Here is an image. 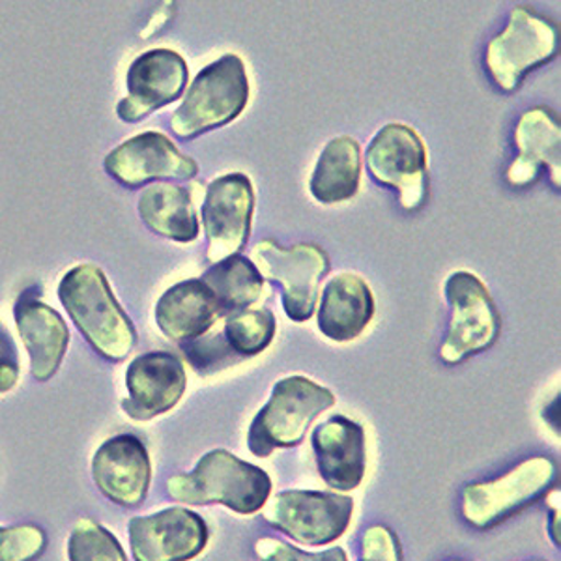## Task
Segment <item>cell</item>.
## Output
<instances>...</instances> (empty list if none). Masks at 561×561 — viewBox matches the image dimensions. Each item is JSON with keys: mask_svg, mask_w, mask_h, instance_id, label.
<instances>
[{"mask_svg": "<svg viewBox=\"0 0 561 561\" xmlns=\"http://www.w3.org/2000/svg\"><path fill=\"white\" fill-rule=\"evenodd\" d=\"M58 298L90 346L111 362H122L135 346V328L108 287L102 270L83 264L62 277Z\"/></svg>", "mask_w": 561, "mask_h": 561, "instance_id": "obj_1", "label": "cell"}, {"mask_svg": "<svg viewBox=\"0 0 561 561\" xmlns=\"http://www.w3.org/2000/svg\"><path fill=\"white\" fill-rule=\"evenodd\" d=\"M167 492L182 504H221L240 515H253L268 502L272 479L259 466L216 449L198 460L192 473L169 479Z\"/></svg>", "mask_w": 561, "mask_h": 561, "instance_id": "obj_2", "label": "cell"}, {"mask_svg": "<svg viewBox=\"0 0 561 561\" xmlns=\"http://www.w3.org/2000/svg\"><path fill=\"white\" fill-rule=\"evenodd\" d=\"M248 100V73L242 58L225 55L195 77L184 103L174 111L171 129L180 139H193L221 128L242 113Z\"/></svg>", "mask_w": 561, "mask_h": 561, "instance_id": "obj_3", "label": "cell"}, {"mask_svg": "<svg viewBox=\"0 0 561 561\" xmlns=\"http://www.w3.org/2000/svg\"><path fill=\"white\" fill-rule=\"evenodd\" d=\"M335 396L306 377L283 378L275 383L268 404L249 428L248 446L256 457H268L277 447L298 446L314 417L332 409Z\"/></svg>", "mask_w": 561, "mask_h": 561, "instance_id": "obj_4", "label": "cell"}, {"mask_svg": "<svg viewBox=\"0 0 561 561\" xmlns=\"http://www.w3.org/2000/svg\"><path fill=\"white\" fill-rule=\"evenodd\" d=\"M560 51V28L531 8H513L504 33L491 39L485 65L496 87L513 92L526 73L547 65Z\"/></svg>", "mask_w": 561, "mask_h": 561, "instance_id": "obj_5", "label": "cell"}, {"mask_svg": "<svg viewBox=\"0 0 561 561\" xmlns=\"http://www.w3.org/2000/svg\"><path fill=\"white\" fill-rule=\"evenodd\" d=\"M261 277L283 287V307L294 322L311 319L319 298V285L330 270L324 249L313 243L280 248L274 240H262L251 251Z\"/></svg>", "mask_w": 561, "mask_h": 561, "instance_id": "obj_6", "label": "cell"}, {"mask_svg": "<svg viewBox=\"0 0 561 561\" xmlns=\"http://www.w3.org/2000/svg\"><path fill=\"white\" fill-rule=\"evenodd\" d=\"M446 298L454 314L440 357L447 365H457L496 343L502 319L489 288L468 272H457L447 279Z\"/></svg>", "mask_w": 561, "mask_h": 561, "instance_id": "obj_7", "label": "cell"}, {"mask_svg": "<svg viewBox=\"0 0 561 561\" xmlns=\"http://www.w3.org/2000/svg\"><path fill=\"white\" fill-rule=\"evenodd\" d=\"M556 465L547 457L524 460L504 478L472 483L462 491V517L476 528L496 526L534 504L554 483Z\"/></svg>", "mask_w": 561, "mask_h": 561, "instance_id": "obj_8", "label": "cell"}, {"mask_svg": "<svg viewBox=\"0 0 561 561\" xmlns=\"http://www.w3.org/2000/svg\"><path fill=\"white\" fill-rule=\"evenodd\" d=\"M367 169L380 184L397 187L404 210H417L427 198V150L404 124L383 126L367 148Z\"/></svg>", "mask_w": 561, "mask_h": 561, "instance_id": "obj_9", "label": "cell"}, {"mask_svg": "<svg viewBox=\"0 0 561 561\" xmlns=\"http://www.w3.org/2000/svg\"><path fill=\"white\" fill-rule=\"evenodd\" d=\"M351 497L330 492H280L266 505L264 518L301 545H328L345 534L352 518Z\"/></svg>", "mask_w": 561, "mask_h": 561, "instance_id": "obj_10", "label": "cell"}, {"mask_svg": "<svg viewBox=\"0 0 561 561\" xmlns=\"http://www.w3.org/2000/svg\"><path fill=\"white\" fill-rule=\"evenodd\" d=\"M253 208L255 193L248 176L227 174L211 182L201 211L208 238L206 259L211 264L237 255L248 243Z\"/></svg>", "mask_w": 561, "mask_h": 561, "instance_id": "obj_11", "label": "cell"}, {"mask_svg": "<svg viewBox=\"0 0 561 561\" xmlns=\"http://www.w3.org/2000/svg\"><path fill=\"white\" fill-rule=\"evenodd\" d=\"M208 526L197 513L171 507L129 523L135 561H190L205 550Z\"/></svg>", "mask_w": 561, "mask_h": 561, "instance_id": "obj_12", "label": "cell"}, {"mask_svg": "<svg viewBox=\"0 0 561 561\" xmlns=\"http://www.w3.org/2000/svg\"><path fill=\"white\" fill-rule=\"evenodd\" d=\"M105 171L126 187H140L152 180H190L198 165L174 147L163 134L147 131L126 140L105 158Z\"/></svg>", "mask_w": 561, "mask_h": 561, "instance_id": "obj_13", "label": "cell"}, {"mask_svg": "<svg viewBox=\"0 0 561 561\" xmlns=\"http://www.w3.org/2000/svg\"><path fill=\"white\" fill-rule=\"evenodd\" d=\"M187 84V65L179 53L153 49L140 55L128 71V96L116 105L124 122H139L156 108L179 100Z\"/></svg>", "mask_w": 561, "mask_h": 561, "instance_id": "obj_14", "label": "cell"}, {"mask_svg": "<svg viewBox=\"0 0 561 561\" xmlns=\"http://www.w3.org/2000/svg\"><path fill=\"white\" fill-rule=\"evenodd\" d=\"M92 478L111 502L137 507L145 502L152 479L147 447L131 434L111 438L94 455Z\"/></svg>", "mask_w": 561, "mask_h": 561, "instance_id": "obj_15", "label": "cell"}, {"mask_svg": "<svg viewBox=\"0 0 561 561\" xmlns=\"http://www.w3.org/2000/svg\"><path fill=\"white\" fill-rule=\"evenodd\" d=\"M126 386L129 396L122 401L124 412L137 421L152 420L184 396V365L169 352H148L129 365Z\"/></svg>", "mask_w": 561, "mask_h": 561, "instance_id": "obj_16", "label": "cell"}, {"mask_svg": "<svg viewBox=\"0 0 561 561\" xmlns=\"http://www.w3.org/2000/svg\"><path fill=\"white\" fill-rule=\"evenodd\" d=\"M560 121L554 111L547 107L526 111L515 129L520 153L507 169V182L513 187H528L539 180L542 167H549L552 184L560 187Z\"/></svg>", "mask_w": 561, "mask_h": 561, "instance_id": "obj_17", "label": "cell"}, {"mask_svg": "<svg viewBox=\"0 0 561 561\" xmlns=\"http://www.w3.org/2000/svg\"><path fill=\"white\" fill-rule=\"evenodd\" d=\"M15 322L31 357L33 377L38 382L49 380L62 364L70 341L65 320L53 307L38 301L33 290H25L15 304Z\"/></svg>", "mask_w": 561, "mask_h": 561, "instance_id": "obj_18", "label": "cell"}, {"mask_svg": "<svg viewBox=\"0 0 561 561\" xmlns=\"http://www.w3.org/2000/svg\"><path fill=\"white\" fill-rule=\"evenodd\" d=\"M317 466L325 485L352 491L365 476V433L354 421L335 415L314 428Z\"/></svg>", "mask_w": 561, "mask_h": 561, "instance_id": "obj_19", "label": "cell"}, {"mask_svg": "<svg viewBox=\"0 0 561 561\" xmlns=\"http://www.w3.org/2000/svg\"><path fill=\"white\" fill-rule=\"evenodd\" d=\"M375 314V298L359 275L339 274L325 285L319 306V328L339 343L364 332Z\"/></svg>", "mask_w": 561, "mask_h": 561, "instance_id": "obj_20", "label": "cell"}, {"mask_svg": "<svg viewBox=\"0 0 561 561\" xmlns=\"http://www.w3.org/2000/svg\"><path fill=\"white\" fill-rule=\"evenodd\" d=\"M219 314L216 298L201 279L174 285L156 306V322L161 332L180 343L205 335Z\"/></svg>", "mask_w": 561, "mask_h": 561, "instance_id": "obj_21", "label": "cell"}, {"mask_svg": "<svg viewBox=\"0 0 561 561\" xmlns=\"http://www.w3.org/2000/svg\"><path fill=\"white\" fill-rule=\"evenodd\" d=\"M362 179V148L348 135L330 140L311 176V193L322 205L354 197Z\"/></svg>", "mask_w": 561, "mask_h": 561, "instance_id": "obj_22", "label": "cell"}, {"mask_svg": "<svg viewBox=\"0 0 561 561\" xmlns=\"http://www.w3.org/2000/svg\"><path fill=\"white\" fill-rule=\"evenodd\" d=\"M139 214L148 229L174 242H193L198 234V221L192 197L184 187L153 184L139 201Z\"/></svg>", "mask_w": 561, "mask_h": 561, "instance_id": "obj_23", "label": "cell"}, {"mask_svg": "<svg viewBox=\"0 0 561 561\" xmlns=\"http://www.w3.org/2000/svg\"><path fill=\"white\" fill-rule=\"evenodd\" d=\"M201 280L210 288L221 314L253 306L264 288V280L256 272L255 264L238 255L214 264Z\"/></svg>", "mask_w": 561, "mask_h": 561, "instance_id": "obj_24", "label": "cell"}, {"mask_svg": "<svg viewBox=\"0 0 561 561\" xmlns=\"http://www.w3.org/2000/svg\"><path fill=\"white\" fill-rule=\"evenodd\" d=\"M275 335V317L270 309H245L225 324V339L237 356H256L268 348Z\"/></svg>", "mask_w": 561, "mask_h": 561, "instance_id": "obj_25", "label": "cell"}, {"mask_svg": "<svg viewBox=\"0 0 561 561\" xmlns=\"http://www.w3.org/2000/svg\"><path fill=\"white\" fill-rule=\"evenodd\" d=\"M70 561H128L121 542L92 518H81L68 542Z\"/></svg>", "mask_w": 561, "mask_h": 561, "instance_id": "obj_26", "label": "cell"}, {"mask_svg": "<svg viewBox=\"0 0 561 561\" xmlns=\"http://www.w3.org/2000/svg\"><path fill=\"white\" fill-rule=\"evenodd\" d=\"M44 550L45 534L38 526L0 528V561H34Z\"/></svg>", "mask_w": 561, "mask_h": 561, "instance_id": "obj_27", "label": "cell"}, {"mask_svg": "<svg viewBox=\"0 0 561 561\" xmlns=\"http://www.w3.org/2000/svg\"><path fill=\"white\" fill-rule=\"evenodd\" d=\"M185 356L195 370L201 373H210L214 369H224L227 364L238 362L237 354L232 352L227 339L221 335H206V337L192 339L187 343H182Z\"/></svg>", "mask_w": 561, "mask_h": 561, "instance_id": "obj_28", "label": "cell"}, {"mask_svg": "<svg viewBox=\"0 0 561 561\" xmlns=\"http://www.w3.org/2000/svg\"><path fill=\"white\" fill-rule=\"evenodd\" d=\"M255 550L262 561H346L345 550L337 547L320 554H307L304 550H298L272 537H264L261 541H256Z\"/></svg>", "mask_w": 561, "mask_h": 561, "instance_id": "obj_29", "label": "cell"}, {"mask_svg": "<svg viewBox=\"0 0 561 561\" xmlns=\"http://www.w3.org/2000/svg\"><path fill=\"white\" fill-rule=\"evenodd\" d=\"M359 561H402L401 545L396 534L386 526H370L364 534Z\"/></svg>", "mask_w": 561, "mask_h": 561, "instance_id": "obj_30", "label": "cell"}, {"mask_svg": "<svg viewBox=\"0 0 561 561\" xmlns=\"http://www.w3.org/2000/svg\"><path fill=\"white\" fill-rule=\"evenodd\" d=\"M20 380V357L7 330L0 328V393H7Z\"/></svg>", "mask_w": 561, "mask_h": 561, "instance_id": "obj_31", "label": "cell"}, {"mask_svg": "<svg viewBox=\"0 0 561 561\" xmlns=\"http://www.w3.org/2000/svg\"><path fill=\"white\" fill-rule=\"evenodd\" d=\"M167 7H169V4H165V8H163L161 12H158L156 15H153L152 21H150V25H148L147 31L142 33V36H148V34L156 33L160 26L165 25L167 21H169V15H167L169 10H167Z\"/></svg>", "mask_w": 561, "mask_h": 561, "instance_id": "obj_32", "label": "cell"}, {"mask_svg": "<svg viewBox=\"0 0 561 561\" xmlns=\"http://www.w3.org/2000/svg\"><path fill=\"white\" fill-rule=\"evenodd\" d=\"M545 420L550 421L552 428L560 431V397H558V399L550 404L549 409H547V412H545Z\"/></svg>", "mask_w": 561, "mask_h": 561, "instance_id": "obj_33", "label": "cell"}, {"mask_svg": "<svg viewBox=\"0 0 561 561\" xmlns=\"http://www.w3.org/2000/svg\"><path fill=\"white\" fill-rule=\"evenodd\" d=\"M550 534H552V541L560 547V510H552V517H550Z\"/></svg>", "mask_w": 561, "mask_h": 561, "instance_id": "obj_34", "label": "cell"}]
</instances>
